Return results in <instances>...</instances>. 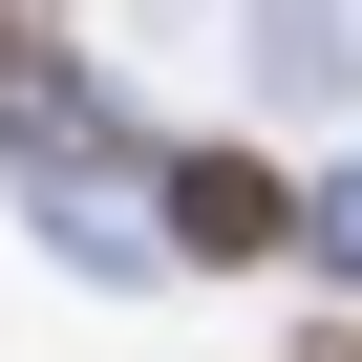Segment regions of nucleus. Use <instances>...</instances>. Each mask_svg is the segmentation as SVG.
I'll return each mask as SVG.
<instances>
[{
  "label": "nucleus",
  "mask_w": 362,
  "mask_h": 362,
  "mask_svg": "<svg viewBox=\"0 0 362 362\" xmlns=\"http://www.w3.org/2000/svg\"><path fill=\"white\" fill-rule=\"evenodd\" d=\"M86 107H107V86L43 43V0H0V128H22V149H86Z\"/></svg>",
  "instance_id": "2"
},
{
  "label": "nucleus",
  "mask_w": 362,
  "mask_h": 362,
  "mask_svg": "<svg viewBox=\"0 0 362 362\" xmlns=\"http://www.w3.org/2000/svg\"><path fill=\"white\" fill-rule=\"evenodd\" d=\"M149 235H170V256H214V277H277V256H298V170L235 149V128H192V149L149 170Z\"/></svg>",
  "instance_id": "1"
}]
</instances>
